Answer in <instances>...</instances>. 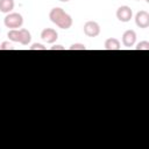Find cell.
Returning a JSON list of instances; mask_svg holds the SVG:
<instances>
[{
	"label": "cell",
	"instance_id": "cell-1",
	"mask_svg": "<svg viewBox=\"0 0 149 149\" xmlns=\"http://www.w3.org/2000/svg\"><path fill=\"white\" fill-rule=\"evenodd\" d=\"M49 19L52 23H55L61 29H69L73 23L72 17L61 7L52 8L49 13Z\"/></svg>",
	"mask_w": 149,
	"mask_h": 149
},
{
	"label": "cell",
	"instance_id": "cell-2",
	"mask_svg": "<svg viewBox=\"0 0 149 149\" xmlns=\"http://www.w3.org/2000/svg\"><path fill=\"white\" fill-rule=\"evenodd\" d=\"M3 23L7 28L17 29L23 24V17L19 13H8L3 20Z\"/></svg>",
	"mask_w": 149,
	"mask_h": 149
},
{
	"label": "cell",
	"instance_id": "cell-3",
	"mask_svg": "<svg viewBox=\"0 0 149 149\" xmlns=\"http://www.w3.org/2000/svg\"><path fill=\"white\" fill-rule=\"evenodd\" d=\"M84 34L88 37H95L100 34V26L95 21H87L84 24Z\"/></svg>",
	"mask_w": 149,
	"mask_h": 149
},
{
	"label": "cell",
	"instance_id": "cell-4",
	"mask_svg": "<svg viewBox=\"0 0 149 149\" xmlns=\"http://www.w3.org/2000/svg\"><path fill=\"white\" fill-rule=\"evenodd\" d=\"M133 17V10L128 6H120L116 9V19L121 22H129Z\"/></svg>",
	"mask_w": 149,
	"mask_h": 149
},
{
	"label": "cell",
	"instance_id": "cell-5",
	"mask_svg": "<svg viewBox=\"0 0 149 149\" xmlns=\"http://www.w3.org/2000/svg\"><path fill=\"white\" fill-rule=\"evenodd\" d=\"M41 38L45 42V43H49V44H52L57 41L58 38V34L55 29L52 28H44L42 31H41Z\"/></svg>",
	"mask_w": 149,
	"mask_h": 149
},
{
	"label": "cell",
	"instance_id": "cell-6",
	"mask_svg": "<svg viewBox=\"0 0 149 149\" xmlns=\"http://www.w3.org/2000/svg\"><path fill=\"white\" fill-rule=\"evenodd\" d=\"M135 23L139 28H148L149 27V13L147 10H140L135 15Z\"/></svg>",
	"mask_w": 149,
	"mask_h": 149
},
{
	"label": "cell",
	"instance_id": "cell-7",
	"mask_svg": "<svg viewBox=\"0 0 149 149\" xmlns=\"http://www.w3.org/2000/svg\"><path fill=\"white\" fill-rule=\"evenodd\" d=\"M135 42H136V33H135V30H133V29L126 30L123 33V35H122L123 45L127 47V48H130V47H133L135 44Z\"/></svg>",
	"mask_w": 149,
	"mask_h": 149
},
{
	"label": "cell",
	"instance_id": "cell-8",
	"mask_svg": "<svg viewBox=\"0 0 149 149\" xmlns=\"http://www.w3.org/2000/svg\"><path fill=\"white\" fill-rule=\"evenodd\" d=\"M30 41H31V35L29 30L26 28L19 29V43H21L22 45H28Z\"/></svg>",
	"mask_w": 149,
	"mask_h": 149
},
{
	"label": "cell",
	"instance_id": "cell-9",
	"mask_svg": "<svg viewBox=\"0 0 149 149\" xmlns=\"http://www.w3.org/2000/svg\"><path fill=\"white\" fill-rule=\"evenodd\" d=\"M105 49L106 50H120L121 49V43L118 38L109 37L105 41Z\"/></svg>",
	"mask_w": 149,
	"mask_h": 149
},
{
	"label": "cell",
	"instance_id": "cell-10",
	"mask_svg": "<svg viewBox=\"0 0 149 149\" xmlns=\"http://www.w3.org/2000/svg\"><path fill=\"white\" fill-rule=\"evenodd\" d=\"M14 9V0H0V12L1 13H10Z\"/></svg>",
	"mask_w": 149,
	"mask_h": 149
},
{
	"label": "cell",
	"instance_id": "cell-11",
	"mask_svg": "<svg viewBox=\"0 0 149 149\" xmlns=\"http://www.w3.org/2000/svg\"><path fill=\"white\" fill-rule=\"evenodd\" d=\"M7 36L12 42H19V29H10Z\"/></svg>",
	"mask_w": 149,
	"mask_h": 149
},
{
	"label": "cell",
	"instance_id": "cell-12",
	"mask_svg": "<svg viewBox=\"0 0 149 149\" xmlns=\"http://www.w3.org/2000/svg\"><path fill=\"white\" fill-rule=\"evenodd\" d=\"M136 50H149V42L148 41H141L135 47Z\"/></svg>",
	"mask_w": 149,
	"mask_h": 149
},
{
	"label": "cell",
	"instance_id": "cell-13",
	"mask_svg": "<svg viewBox=\"0 0 149 149\" xmlns=\"http://www.w3.org/2000/svg\"><path fill=\"white\" fill-rule=\"evenodd\" d=\"M69 49L70 50H86V45L81 44V43H73L70 45Z\"/></svg>",
	"mask_w": 149,
	"mask_h": 149
},
{
	"label": "cell",
	"instance_id": "cell-14",
	"mask_svg": "<svg viewBox=\"0 0 149 149\" xmlns=\"http://www.w3.org/2000/svg\"><path fill=\"white\" fill-rule=\"evenodd\" d=\"M14 48H13V45H12V43H9V42H2L1 44H0V50H13Z\"/></svg>",
	"mask_w": 149,
	"mask_h": 149
},
{
	"label": "cell",
	"instance_id": "cell-15",
	"mask_svg": "<svg viewBox=\"0 0 149 149\" xmlns=\"http://www.w3.org/2000/svg\"><path fill=\"white\" fill-rule=\"evenodd\" d=\"M29 50H47V48L43 44H41V43H34L29 48Z\"/></svg>",
	"mask_w": 149,
	"mask_h": 149
},
{
	"label": "cell",
	"instance_id": "cell-16",
	"mask_svg": "<svg viewBox=\"0 0 149 149\" xmlns=\"http://www.w3.org/2000/svg\"><path fill=\"white\" fill-rule=\"evenodd\" d=\"M51 50H65V48L63 45H54L51 47Z\"/></svg>",
	"mask_w": 149,
	"mask_h": 149
},
{
	"label": "cell",
	"instance_id": "cell-17",
	"mask_svg": "<svg viewBox=\"0 0 149 149\" xmlns=\"http://www.w3.org/2000/svg\"><path fill=\"white\" fill-rule=\"evenodd\" d=\"M59 1H62V2H68V1H70V0H59Z\"/></svg>",
	"mask_w": 149,
	"mask_h": 149
},
{
	"label": "cell",
	"instance_id": "cell-18",
	"mask_svg": "<svg viewBox=\"0 0 149 149\" xmlns=\"http://www.w3.org/2000/svg\"><path fill=\"white\" fill-rule=\"evenodd\" d=\"M136 1H140V0H136Z\"/></svg>",
	"mask_w": 149,
	"mask_h": 149
}]
</instances>
